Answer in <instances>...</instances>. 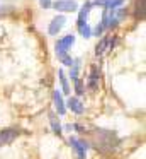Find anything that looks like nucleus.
Returning <instances> with one entry per match:
<instances>
[{
  "instance_id": "obj_1",
  "label": "nucleus",
  "mask_w": 146,
  "mask_h": 159,
  "mask_svg": "<svg viewBox=\"0 0 146 159\" xmlns=\"http://www.w3.org/2000/svg\"><path fill=\"white\" fill-rule=\"evenodd\" d=\"M95 135H97V147L102 149V151H112V149L117 147L119 144V137L115 135V132H111V130H95Z\"/></svg>"
},
{
  "instance_id": "obj_2",
  "label": "nucleus",
  "mask_w": 146,
  "mask_h": 159,
  "mask_svg": "<svg viewBox=\"0 0 146 159\" xmlns=\"http://www.w3.org/2000/svg\"><path fill=\"white\" fill-rule=\"evenodd\" d=\"M70 145H71V149H73L77 159H85L87 157V149H88L87 142H83L78 137H70Z\"/></svg>"
},
{
  "instance_id": "obj_3",
  "label": "nucleus",
  "mask_w": 146,
  "mask_h": 159,
  "mask_svg": "<svg viewBox=\"0 0 146 159\" xmlns=\"http://www.w3.org/2000/svg\"><path fill=\"white\" fill-rule=\"evenodd\" d=\"M19 135H20V130H17V128H3V130H0V147L12 144Z\"/></svg>"
},
{
  "instance_id": "obj_4",
  "label": "nucleus",
  "mask_w": 146,
  "mask_h": 159,
  "mask_svg": "<svg viewBox=\"0 0 146 159\" xmlns=\"http://www.w3.org/2000/svg\"><path fill=\"white\" fill-rule=\"evenodd\" d=\"M53 7L58 12H77L78 11V4L75 0H56L53 4Z\"/></svg>"
},
{
  "instance_id": "obj_5",
  "label": "nucleus",
  "mask_w": 146,
  "mask_h": 159,
  "mask_svg": "<svg viewBox=\"0 0 146 159\" xmlns=\"http://www.w3.org/2000/svg\"><path fill=\"white\" fill-rule=\"evenodd\" d=\"M75 45V36L73 34H66L61 39L56 41V55L58 53H68V50Z\"/></svg>"
},
{
  "instance_id": "obj_6",
  "label": "nucleus",
  "mask_w": 146,
  "mask_h": 159,
  "mask_svg": "<svg viewBox=\"0 0 146 159\" xmlns=\"http://www.w3.org/2000/svg\"><path fill=\"white\" fill-rule=\"evenodd\" d=\"M65 22H66V17L61 16V14L56 16V17H53V19H51V22H49V26H48V33H49L51 36H56L58 33L65 28Z\"/></svg>"
},
{
  "instance_id": "obj_7",
  "label": "nucleus",
  "mask_w": 146,
  "mask_h": 159,
  "mask_svg": "<svg viewBox=\"0 0 146 159\" xmlns=\"http://www.w3.org/2000/svg\"><path fill=\"white\" fill-rule=\"evenodd\" d=\"M53 103H54V110H56V115H65L66 113V104L63 101V94H61L60 89H56L53 93Z\"/></svg>"
},
{
  "instance_id": "obj_8",
  "label": "nucleus",
  "mask_w": 146,
  "mask_h": 159,
  "mask_svg": "<svg viewBox=\"0 0 146 159\" xmlns=\"http://www.w3.org/2000/svg\"><path fill=\"white\" fill-rule=\"evenodd\" d=\"M92 7H94V2H87V4L81 7L80 14H78V19H77V28L81 24H87V17H88V14H90Z\"/></svg>"
},
{
  "instance_id": "obj_9",
  "label": "nucleus",
  "mask_w": 146,
  "mask_h": 159,
  "mask_svg": "<svg viewBox=\"0 0 146 159\" xmlns=\"http://www.w3.org/2000/svg\"><path fill=\"white\" fill-rule=\"evenodd\" d=\"M68 108H70L71 111H73L75 115H81L85 111V106H83V103H81L80 99H78V98H70V99H68Z\"/></svg>"
},
{
  "instance_id": "obj_10",
  "label": "nucleus",
  "mask_w": 146,
  "mask_h": 159,
  "mask_svg": "<svg viewBox=\"0 0 146 159\" xmlns=\"http://www.w3.org/2000/svg\"><path fill=\"white\" fill-rule=\"evenodd\" d=\"M87 87H88L90 91H95V89L98 87V70H97V67H94V69L90 70V74H88Z\"/></svg>"
},
{
  "instance_id": "obj_11",
  "label": "nucleus",
  "mask_w": 146,
  "mask_h": 159,
  "mask_svg": "<svg viewBox=\"0 0 146 159\" xmlns=\"http://www.w3.org/2000/svg\"><path fill=\"white\" fill-rule=\"evenodd\" d=\"M124 0H97L94 2V5H102L104 9H119L122 7Z\"/></svg>"
},
{
  "instance_id": "obj_12",
  "label": "nucleus",
  "mask_w": 146,
  "mask_h": 159,
  "mask_svg": "<svg viewBox=\"0 0 146 159\" xmlns=\"http://www.w3.org/2000/svg\"><path fill=\"white\" fill-rule=\"evenodd\" d=\"M49 125H51V128H53V134H56V135L61 137L63 128H61V123H60V120H58L56 113H49Z\"/></svg>"
},
{
  "instance_id": "obj_13",
  "label": "nucleus",
  "mask_w": 146,
  "mask_h": 159,
  "mask_svg": "<svg viewBox=\"0 0 146 159\" xmlns=\"http://www.w3.org/2000/svg\"><path fill=\"white\" fill-rule=\"evenodd\" d=\"M109 45H111V39H109V36H104V38H102L100 41L97 43V46H95V55H97V57L104 55V52L109 48Z\"/></svg>"
},
{
  "instance_id": "obj_14",
  "label": "nucleus",
  "mask_w": 146,
  "mask_h": 159,
  "mask_svg": "<svg viewBox=\"0 0 146 159\" xmlns=\"http://www.w3.org/2000/svg\"><path fill=\"white\" fill-rule=\"evenodd\" d=\"M58 75H60V82H61V93L63 94H70L71 91H70V86H68V77H66V74L63 72V70H60L58 72Z\"/></svg>"
},
{
  "instance_id": "obj_15",
  "label": "nucleus",
  "mask_w": 146,
  "mask_h": 159,
  "mask_svg": "<svg viewBox=\"0 0 146 159\" xmlns=\"http://www.w3.org/2000/svg\"><path fill=\"white\" fill-rule=\"evenodd\" d=\"M14 11V5L9 0H0V16H7Z\"/></svg>"
},
{
  "instance_id": "obj_16",
  "label": "nucleus",
  "mask_w": 146,
  "mask_h": 159,
  "mask_svg": "<svg viewBox=\"0 0 146 159\" xmlns=\"http://www.w3.org/2000/svg\"><path fill=\"white\" fill-rule=\"evenodd\" d=\"M58 58H60V62L63 63V65H66V67L73 65V58H71L68 53H58Z\"/></svg>"
},
{
  "instance_id": "obj_17",
  "label": "nucleus",
  "mask_w": 146,
  "mask_h": 159,
  "mask_svg": "<svg viewBox=\"0 0 146 159\" xmlns=\"http://www.w3.org/2000/svg\"><path fill=\"white\" fill-rule=\"evenodd\" d=\"M78 33H80L83 38H90L92 36V28L88 26V22L87 24H81V26H78Z\"/></svg>"
},
{
  "instance_id": "obj_18",
  "label": "nucleus",
  "mask_w": 146,
  "mask_h": 159,
  "mask_svg": "<svg viewBox=\"0 0 146 159\" xmlns=\"http://www.w3.org/2000/svg\"><path fill=\"white\" fill-rule=\"evenodd\" d=\"M73 82H75V91H77V94H78V96H81V94L85 93V87H83V82H81L80 79H75Z\"/></svg>"
},
{
  "instance_id": "obj_19",
  "label": "nucleus",
  "mask_w": 146,
  "mask_h": 159,
  "mask_svg": "<svg viewBox=\"0 0 146 159\" xmlns=\"http://www.w3.org/2000/svg\"><path fill=\"white\" fill-rule=\"evenodd\" d=\"M102 33H104V26H102V24H97V26H95V29H94V34H95V36H100Z\"/></svg>"
},
{
  "instance_id": "obj_20",
  "label": "nucleus",
  "mask_w": 146,
  "mask_h": 159,
  "mask_svg": "<svg viewBox=\"0 0 146 159\" xmlns=\"http://www.w3.org/2000/svg\"><path fill=\"white\" fill-rule=\"evenodd\" d=\"M39 4L43 9H49L51 5H53V2H51V0H39Z\"/></svg>"
}]
</instances>
